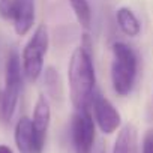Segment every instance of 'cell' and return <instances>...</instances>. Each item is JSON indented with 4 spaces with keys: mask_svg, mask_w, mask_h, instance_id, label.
<instances>
[{
    "mask_svg": "<svg viewBox=\"0 0 153 153\" xmlns=\"http://www.w3.org/2000/svg\"><path fill=\"white\" fill-rule=\"evenodd\" d=\"M68 81L71 101L75 110L90 108V101L96 86V74L92 56V44L87 35H84L81 45L76 47L71 56L68 65Z\"/></svg>",
    "mask_w": 153,
    "mask_h": 153,
    "instance_id": "cell-1",
    "label": "cell"
},
{
    "mask_svg": "<svg viewBox=\"0 0 153 153\" xmlns=\"http://www.w3.org/2000/svg\"><path fill=\"white\" fill-rule=\"evenodd\" d=\"M113 62H111V84L113 90L119 96H128L137 80L138 74V59L135 51L125 42H114L111 47Z\"/></svg>",
    "mask_w": 153,
    "mask_h": 153,
    "instance_id": "cell-2",
    "label": "cell"
},
{
    "mask_svg": "<svg viewBox=\"0 0 153 153\" xmlns=\"http://www.w3.org/2000/svg\"><path fill=\"white\" fill-rule=\"evenodd\" d=\"M23 66L20 54L12 50L5 65V87L0 89V123L9 125L23 90Z\"/></svg>",
    "mask_w": 153,
    "mask_h": 153,
    "instance_id": "cell-3",
    "label": "cell"
},
{
    "mask_svg": "<svg viewBox=\"0 0 153 153\" xmlns=\"http://www.w3.org/2000/svg\"><path fill=\"white\" fill-rule=\"evenodd\" d=\"M50 45L48 29L45 24H39L21 53V66L26 80L33 83L36 81L41 74L44 72V59L47 56Z\"/></svg>",
    "mask_w": 153,
    "mask_h": 153,
    "instance_id": "cell-4",
    "label": "cell"
},
{
    "mask_svg": "<svg viewBox=\"0 0 153 153\" xmlns=\"http://www.w3.org/2000/svg\"><path fill=\"white\" fill-rule=\"evenodd\" d=\"M95 119L90 108L75 110L71 120V137L75 153H92L95 146Z\"/></svg>",
    "mask_w": 153,
    "mask_h": 153,
    "instance_id": "cell-5",
    "label": "cell"
},
{
    "mask_svg": "<svg viewBox=\"0 0 153 153\" xmlns=\"http://www.w3.org/2000/svg\"><path fill=\"white\" fill-rule=\"evenodd\" d=\"M90 108H92V116L95 119V123L104 134L110 135L120 128L122 125L120 113L101 92L95 90L90 101Z\"/></svg>",
    "mask_w": 153,
    "mask_h": 153,
    "instance_id": "cell-6",
    "label": "cell"
},
{
    "mask_svg": "<svg viewBox=\"0 0 153 153\" xmlns=\"http://www.w3.org/2000/svg\"><path fill=\"white\" fill-rule=\"evenodd\" d=\"M14 140L15 146L20 153H42L44 147L39 144V141L35 137L32 120L27 116H23L18 119L14 131Z\"/></svg>",
    "mask_w": 153,
    "mask_h": 153,
    "instance_id": "cell-7",
    "label": "cell"
},
{
    "mask_svg": "<svg viewBox=\"0 0 153 153\" xmlns=\"http://www.w3.org/2000/svg\"><path fill=\"white\" fill-rule=\"evenodd\" d=\"M30 120H32V128H33L35 137L39 141V144L44 147L45 140H47V132L50 128V122H51V107H50V101L45 95L38 96Z\"/></svg>",
    "mask_w": 153,
    "mask_h": 153,
    "instance_id": "cell-8",
    "label": "cell"
},
{
    "mask_svg": "<svg viewBox=\"0 0 153 153\" xmlns=\"http://www.w3.org/2000/svg\"><path fill=\"white\" fill-rule=\"evenodd\" d=\"M14 30L18 36H26L35 24V0H21L12 18Z\"/></svg>",
    "mask_w": 153,
    "mask_h": 153,
    "instance_id": "cell-9",
    "label": "cell"
},
{
    "mask_svg": "<svg viewBox=\"0 0 153 153\" xmlns=\"http://www.w3.org/2000/svg\"><path fill=\"white\" fill-rule=\"evenodd\" d=\"M116 20L117 24L120 27V30L129 36V38H135L141 33V23L137 18V15L134 14L132 9L129 8H120L116 12Z\"/></svg>",
    "mask_w": 153,
    "mask_h": 153,
    "instance_id": "cell-10",
    "label": "cell"
},
{
    "mask_svg": "<svg viewBox=\"0 0 153 153\" xmlns=\"http://www.w3.org/2000/svg\"><path fill=\"white\" fill-rule=\"evenodd\" d=\"M113 153H137V129L132 125H126L120 129Z\"/></svg>",
    "mask_w": 153,
    "mask_h": 153,
    "instance_id": "cell-11",
    "label": "cell"
},
{
    "mask_svg": "<svg viewBox=\"0 0 153 153\" xmlns=\"http://www.w3.org/2000/svg\"><path fill=\"white\" fill-rule=\"evenodd\" d=\"M44 84L48 96L54 102H60L63 99V84L60 80V75L54 68H47L44 71Z\"/></svg>",
    "mask_w": 153,
    "mask_h": 153,
    "instance_id": "cell-12",
    "label": "cell"
},
{
    "mask_svg": "<svg viewBox=\"0 0 153 153\" xmlns=\"http://www.w3.org/2000/svg\"><path fill=\"white\" fill-rule=\"evenodd\" d=\"M71 8L76 17V21H78L84 29L90 27L92 23V9L87 0H69Z\"/></svg>",
    "mask_w": 153,
    "mask_h": 153,
    "instance_id": "cell-13",
    "label": "cell"
},
{
    "mask_svg": "<svg viewBox=\"0 0 153 153\" xmlns=\"http://www.w3.org/2000/svg\"><path fill=\"white\" fill-rule=\"evenodd\" d=\"M21 0H0V17L6 21H12Z\"/></svg>",
    "mask_w": 153,
    "mask_h": 153,
    "instance_id": "cell-14",
    "label": "cell"
},
{
    "mask_svg": "<svg viewBox=\"0 0 153 153\" xmlns=\"http://www.w3.org/2000/svg\"><path fill=\"white\" fill-rule=\"evenodd\" d=\"M141 153H153V128L147 129L144 134Z\"/></svg>",
    "mask_w": 153,
    "mask_h": 153,
    "instance_id": "cell-15",
    "label": "cell"
},
{
    "mask_svg": "<svg viewBox=\"0 0 153 153\" xmlns=\"http://www.w3.org/2000/svg\"><path fill=\"white\" fill-rule=\"evenodd\" d=\"M0 153H14V150L6 144H0Z\"/></svg>",
    "mask_w": 153,
    "mask_h": 153,
    "instance_id": "cell-16",
    "label": "cell"
},
{
    "mask_svg": "<svg viewBox=\"0 0 153 153\" xmlns=\"http://www.w3.org/2000/svg\"><path fill=\"white\" fill-rule=\"evenodd\" d=\"M99 153H104V150H101V152H99Z\"/></svg>",
    "mask_w": 153,
    "mask_h": 153,
    "instance_id": "cell-17",
    "label": "cell"
}]
</instances>
